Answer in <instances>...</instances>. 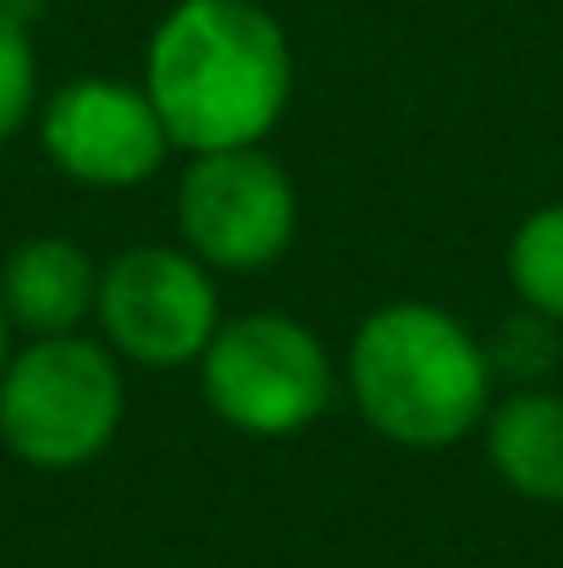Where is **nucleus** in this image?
Instances as JSON below:
<instances>
[{"label": "nucleus", "instance_id": "nucleus-1", "mask_svg": "<svg viewBox=\"0 0 563 568\" xmlns=\"http://www.w3.org/2000/svg\"><path fill=\"white\" fill-rule=\"evenodd\" d=\"M144 94L155 100L172 150H249L288 111V33L254 0H178L150 39Z\"/></svg>", "mask_w": 563, "mask_h": 568}, {"label": "nucleus", "instance_id": "nucleus-2", "mask_svg": "<svg viewBox=\"0 0 563 568\" xmlns=\"http://www.w3.org/2000/svg\"><path fill=\"white\" fill-rule=\"evenodd\" d=\"M349 386L360 414L386 442L453 447L492 403L486 343L436 304H386L349 348Z\"/></svg>", "mask_w": 563, "mask_h": 568}, {"label": "nucleus", "instance_id": "nucleus-3", "mask_svg": "<svg viewBox=\"0 0 563 568\" xmlns=\"http://www.w3.org/2000/svg\"><path fill=\"white\" fill-rule=\"evenodd\" d=\"M122 371L78 332L33 337L0 376V442L33 469H78L122 430Z\"/></svg>", "mask_w": 563, "mask_h": 568}, {"label": "nucleus", "instance_id": "nucleus-4", "mask_svg": "<svg viewBox=\"0 0 563 568\" xmlns=\"http://www.w3.org/2000/svg\"><path fill=\"white\" fill-rule=\"evenodd\" d=\"M204 403L243 436H293L310 430L332 403V359L321 337L288 315H238L221 321L199 354Z\"/></svg>", "mask_w": 563, "mask_h": 568}, {"label": "nucleus", "instance_id": "nucleus-5", "mask_svg": "<svg viewBox=\"0 0 563 568\" xmlns=\"http://www.w3.org/2000/svg\"><path fill=\"white\" fill-rule=\"evenodd\" d=\"M178 221L188 254H199L210 271H265L299 232V193L260 144L210 150L188 161Z\"/></svg>", "mask_w": 563, "mask_h": 568}, {"label": "nucleus", "instance_id": "nucleus-6", "mask_svg": "<svg viewBox=\"0 0 563 568\" xmlns=\"http://www.w3.org/2000/svg\"><path fill=\"white\" fill-rule=\"evenodd\" d=\"M94 315L117 354L155 371L199 365V354L221 332V298L210 265L188 248H161V243L111 260V271L100 276Z\"/></svg>", "mask_w": 563, "mask_h": 568}, {"label": "nucleus", "instance_id": "nucleus-7", "mask_svg": "<svg viewBox=\"0 0 563 568\" xmlns=\"http://www.w3.org/2000/svg\"><path fill=\"white\" fill-rule=\"evenodd\" d=\"M44 155L89 189H133L150 183L167 155V122L155 100L117 78H72L44 100Z\"/></svg>", "mask_w": 563, "mask_h": 568}, {"label": "nucleus", "instance_id": "nucleus-8", "mask_svg": "<svg viewBox=\"0 0 563 568\" xmlns=\"http://www.w3.org/2000/svg\"><path fill=\"white\" fill-rule=\"evenodd\" d=\"M100 271L72 237H28L0 271V304L28 337H67L94 315Z\"/></svg>", "mask_w": 563, "mask_h": 568}, {"label": "nucleus", "instance_id": "nucleus-9", "mask_svg": "<svg viewBox=\"0 0 563 568\" xmlns=\"http://www.w3.org/2000/svg\"><path fill=\"white\" fill-rule=\"evenodd\" d=\"M486 453L509 491L531 503H563V397L520 386L486 414Z\"/></svg>", "mask_w": 563, "mask_h": 568}, {"label": "nucleus", "instance_id": "nucleus-10", "mask_svg": "<svg viewBox=\"0 0 563 568\" xmlns=\"http://www.w3.org/2000/svg\"><path fill=\"white\" fill-rule=\"evenodd\" d=\"M509 282L525 310L563 326V204H542L509 243Z\"/></svg>", "mask_w": 563, "mask_h": 568}, {"label": "nucleus", "instance_id": "nucleus-11", "mask_svg": "<svg viewBox=\"0 0 563 568\" xmlns=\"http://www.w3.org/2000/svg\"><path fill=\"white\" fill-rule=\"evenodd\" d=\"M33 105H39V61L28 22L0 11V144L33 116Z\"/></svg>", "mask_w": 563, "mask_h": 568}, {"label": "nucleus", "instance_id": "nucleus-12", "mask_svg": "<svg viewBox=\"0 0 563 568\" xmlns=\"http://www.w3.org/2000/svg\"><path fill=\"white\" fill-rule=\"evenodd\" d=\"M486 359H492V376H497V371H509L514 381H525V386H531V381L559 359L553 321H547V315H536V310H525L520 321H509V326H503V337L486 348Z\"/></svg>", "mask_w": 563, "mask_h": 568}, {"label": "nucleus", "instance_id": "nucleus-13", "mask_svg": "<svg viewBox=\"0 0 563 568\" xmlns=\"http://www.w3.org/2000/svg\"><path fill=\"white\" fill-rule=\"evenodd\" d=\"M11 332H17V326H11V315H6V304H0V376H6V365H11V354H17V348H11Z\"/></svg>", "mask_w": 563, "mask_h": 568}]
</instances>
